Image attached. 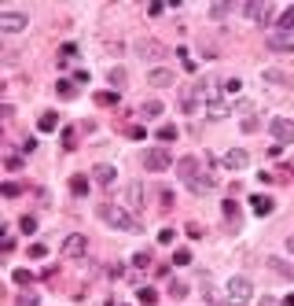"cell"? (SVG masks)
<instances>
[{
	"label": "cell",
	"mask_w": 294,
	"mask_h": 306,
	"mask_svg": "<svg viewBox=\"0 0 294 306\" xmlns=\"http://www.w3.org/2000/svg\"><path fill=\"white\" fill-rule=\"evenodd\" d=\"M99 218L107 221L110 229H121V233H140V218H132V210H125V207L103 203V207H99Z\"/></svg>",
	"instance_id": "1"
},
{
	"label": "cell",
	"mask_w": 294,
	"mask_h": 306,
	"mask_svg": "<svg viewBox=\"0 0 294 306\" xmlns=\"http://www.w3.org/2000/svg\"><path fill=\"white\" fill-rule=\"evenodd\" d=\"M144 166H147L151 173L169 170V166H173V155H169V148H151V152L144 155Z\"/></svg>",
	"instance_id": "2"
},
{
	"label": "cell",
	"mask_w": 294,
	"mask_h": 306,
	"mask_svg": "<svg viewBox=\"0 0 294 306\" xmlns=\"http://www.w3.org/2000/svg\"><path fill=\"white\" fill-rule=\"evenodd\" d=\"M228 299L232 303H250L254 299V284L246 281V277H232L228 281Z\"/></svg>",
	"instance_id": "3"
},
{
	"label": "cell",
	"mask_w": 294,
	"mask_h": 306,
	"mask_svg": "<svg viewBox=\"0 0 294 306\" xmlns=\"http://www.w3.org/2000/svg\"><path fill=\"white\" fill-rule=\"evenodd\" d=\"M269 133L276 137L280 148H283V144H294V122H291V118H272V122H269Z\"/></svg>",
	"instance_id": "4"
},
{
	"label": "cell",
	"mask_w": 294,
	"mask_h": 306,
	"mask_svg": "<svg viewBox=\"0 0 294 306\" xmlns=\"http://www.w3.org/2000/svg\"><path fill=\"white\" fill-rule=\"evenodd\" d=\"M265 44H269L272 52H294V30H272Z\"/></svg>",
	"instance_id": "5"
},
{
	"label": "cell",
	"mask_w": 294,
	"mask_h": 306,
	"mask_svg": "<svg viewBox=\"0 0 294 306\" xmlns=\"http://www.w3.org/2000/svg\"><path fill=\"white\" fill-rule=\"evenodd\" d=\"M26 26H30V18L22 11H0V30L4 33H18V30H26Z\"/></svg>",
	"instance_id": "6"
},
{
	"label": "cell",
	"mask_w": 294,
	"mask_h": 306,
	"mask_svg": "<svg viewBox=\"0 0 294 306\" xmlns=\"http://www.w3.org/2000/svg\"><path fill=\"white\" fill-rule=\"evenodd\" d=\"M85 251H89V236H81V233H70L63 240V255L66 258H81Z\"/></svg>",
	"instance_id": "7"
},
{
	"label": "cell",
	"mask_w": 294,
	"mask_h": 306,
	"mask_svg": "<svg viewBox=\"0 0 294 306\" xmlns=\"http://www.w3.org/2000/svg\"><path fill=\"white\" fill-rule=\"evenodd\" d=\"M243 11H246V18H254V22H269V18H272V4H269V0H250Z\"/></svg>",
	"instance_id": "8"
},
{
	"label": "cell",
	"mask_w": 294,
	"mask_h": 306,
	"mask_svg": "<svg viewBox=\"0 0 294 306\" xmlns=\"http://www.w3.org/2000/svg\"><path fill=\"white\" fill-rule=\"evenodd\" d=\"M265 266H269L276 277H283V281H294V262H287V258H280V255H269L265 258Z\"/></svg>",
	"instance_id": "9"
},
{
	"label": "cell",
	"mask_w": 294,
	"mask_h": 306,
	"mask_svg": "<svg viewBox=\"0 0 294 306\" xmlns=\"http://www.w3.org/2000/svg\"><path fill=\"white\" fill-rule=\"evenodd\" d=\"M177 173H180L188 184H192V181L198 177V159H195V155H184V159H177Z\"/></svg>",
	"instance_id": "10"
},
{
	"label": "cell",
	"mask_w": 294,
	"mask_h": 306,
	"mask_svg": "<svg viewBox=\"0 0 294 306\" xmlns=\"http://www.w3.org/2000/svg\"><path fill=\"white\" fill-rule=\"evenodd\" d=\"M147 81L155 89H166V85H173V81H177V74L166 70V67H155V70H147Z\"/></svg>",
	"instance_id": "11"
},
{
	"label": "cell",
	"mask_w": 294,
	"mask_h": 306,
	"mask_svg": "<svg viewBox=\"0 0 294 306\" xmlns=\"http://www.w3.org/2000/svg\"><path fill=\"white\" fill-rule=\"evenodd\" d=\"M224 166H228V170H243L246 162H250V155L243 152V148H232V152H224V159H221Z\"/></svg>",
	"instance_id": "12"
},
{
	"label": "cell",
	"mask_w": 294,
	"mask_h": 306,
	"mask_svg": "<svg viewBox=\"0 0 294 306\" xmlns=\"http://www.w3.org/2000/svg\"><path fill=\"white\" fill-rule=\"evenodd\" d=\"M136 55H144V59H162L166 48L158 41H136Z\"/></svg>",
	"instance_id": "13"
},
{
	"label": "cell",
	"mask_w": 294,
	"mask_h": 306,
	"mask_svg": "<svg viewBox=\"0 0 294 306\" xmlns=\"http://www.w3.org/2000/svg\"><path fill=\"white\" fill-rule=\"evenodd\" d=\"M125 203H129L132 214H140V210H144V188H140V184H129V188H125Z\"/></svg>",
	"instance_id": "14"
},
{
	"label": "cell",
	"mask_w": 294,
	"mask_h": 306,
	"mask_svg": "<svg viewBox=\"0 0 294 306\" xmlns=\"http://www.w3.org/2000/svg\"><path fill=\"white\" fill-rule=\"evenodd\" d=\"M92 177H96V184H114V177H118V170L110 162H99L96 170H92Z\"/></svg>",
	"instance_id": "15"
},
{
	"label": "cell",
	"mask_w": 294,
	"mask_h": 306,
	"mask_svg": "<svg viewBox=\"0 0 294 306\" xmlns=\"http://www.w3.org/2000/svg\"><path fill=\"white\" fill-rule=\"evenodd\" d=\"M250 207H254V214H261V218H269L272 210H276V203H272L269 196H250Z\"/></svg>",
	"instance_id": "16"
},
{
	"label": "cell",
	"mask_w": 294,
	"mask_h": 306,
	"mask_svg": "<svg viewBox=\"0 0 294 306\" xmlns=\"http://www.w3.org/2000/svg\"><path fill=\"white\" fill-rule=\"evenodd\" d=\"M232 115V107H228V100H217V104L206 107V118H213V122H221V118H228Z\"/></svg>",
	"instance_id": "17"
},
{
	"label": "cell",
	"mask_w": 294,
	"mask_h": 306,
	"mask_svg": "<svg viewBox=\"0 0 294 306\" xmlns=\"http://www.w3.org/2000/svg\"><path fill=\"white\" fill-rule=\"evenodd\" d=\"M261 81H265V85H291V74H283V70H261Z\"/></svg>",
	"instance_id": "18"
},
{
	"label": "cell",
	"mask_w": 294,
	"mask_h": 306,
	"mask_svg": "<svg viewBox=\"0 0 294 306\" xmlns=\"http://www.w3.org/2000/svg\"><path fill=\"white\" fill-rule=\"evenodd\" d=\"M188 188H192L195 196H202V192H210V188H213V177H210V173H198V177L188 184Z\"/></svg>",
	"instance_id": "19"
},
{
	"label": "cell",
	"mask_w": 294,
	"mask_h": 306,
	"mask_svg": "<svg viewBox=\"0 0 294 306\" xmlns=\"http://www.w3.org/2000/svg\"><path fill=\"white\" fill-rule=\"evenodd\" d=\"M52 129H59V115H55V111H44L41 115V133H52Z\"/></svg>",
	"instance_id": "20"
},
{
	"label": "cell",
	"mask_w": 294,
	"mask_h": 306,
	"mask_svg": "<svg viewBox=\"0 0 294 306\" xmlns=\"http://www.w3.org/2000/svg\"><path fill=\"white\" fill-rule=\"evenodd\" d=\"M276 30H294V7H283V11H280Z\"/></svg>",
	"instance_id": "21"
},
{
	"label": "cell",
	"mask_w": 294,
	"mask_h": 306,
	"mask_svg": "<svg viewBox=\"0 0 294 306\" xmlns=\"http://www.w3.org/2000/svg\"><path fill=\"white\" fill-rule=\"evenodd\" d=\"M140 115H144V118H158V115H162V104H158V100H144Z\"/></svg>",
	"instance_id": "22"
},
{
	"label": "cell",
	"mask_w": 294,
	"mask_h": 306,
	"mask_svg": "<svg viewBox=\"0 0 294 306\" xmlns=\"http://www.w3.org/2000/svg\"><path fill=\"white\" fill-rule=\"evenodd\" d=\"M136 299H140V306H155V303H158V295H155V288H140V292H136Z\"/></svg>",
	"instance_id": "23"
},
{
	"label": "cell",
	"mask_w": 294,
	"mask_h": 306,
	"mask_svg": "<svg viewBox=\"0 0 294 306\" xmlns=\"http://www.w3.org/2000/svg\"><path fill=\"white\" fill-rule=\"evenodd\" d=\"M202 299H206V306H224V303H221V295H217L210 284H202Z\"/></svg>",
	"instance_id": "24"
},
{
	"label": "cell",
	"mask_w": 294,
	"mask_h": 306,
	"mask_svg": "<svg viewBox=\"0 0 294 306\" xmlns=\"http://www.w3.org/2000/svg\"><path fill=\"white\" fill-rule=\"evenodd\" d=\"M70 192H74V196H85V192H89V181H85L81 173H78V177L70 181Z\"/></svg>",
	"instance_id": "25"
},
{
	"label": "cell",
	"mask_w": 294,
	"mask_h": 306,
	"mask_svg": "<svg viewBox=\"0 0 294 306\" xmlns=\"http://www.w3.org/2000/svg\"><path fill=\"white\" fill-rule=\"evenodd\" d=\"M232 7H235L232 0H224V4H213V7H210V15H213V18H224V15L232 11Z\"/></svg>",
	"instance_id": "26"
},
{
	"label": "cell",
	"mask_w": 294,
	"mask_h": 306,
	"mask_svg": "<svg viewBox=\"0 0 294 306\" xmlns=\"http://www.w3.org/2000/svg\"><path fill=\"white\" fill-rule=\"evenodd\" d=\"M169 295H173V299H184V295H188V284H184V281H173V284H169Z\"/></svg>",
	"instance_id": "27"
},
{
	"label": "cell",
	"mask_w": 294,
	"mask_h": 306,
	"mask_svg": "<svg viewBox=\"0 0 294 306\" xmlns=\"http://www.w3.org/2000/svg\"><path fill=\"white\" fill-rule=\"evenodd\" d=\"M37 303H41V299H37L33 292H22V295L15 299V306H37Z\"/></svg>",
	"instance_id": "28"
},
{
	"label": "cell",
	"mask_w": 294,
	"mask_h": 306,
	"mask_svg": "<svg viewBox=\"0 0 294 306\" xmlns=\"http://www.w3.org/2000/svg\"><path fill=\"white\" fill-rule=\"evenodd\" d=\"M158 141H162V144L177 141V129H173V126H162V129H158Z\"/></svg>",
	"instance_id": "29"
},
{
	"label": "cell",
	"mask_w": 294,
	"mask_h": 306,
	"mask_svg": "<svg viewBox=\"0 0 294 306\" xmlns=\"http://www.w3.org/2000/svg\"><path fill=\"white\" fill-rule=\"evenodd\" d=\"M110 85H114V89H121V85H125V70H121V67H114V70H110Z\"/></svg>",
	"instance_id": "30"
},
{
	"label": "cell",
	"mask_w": 294,
	"mask_h": 306,
	"mask_svg": "<svg viewBox=\"0 0 294 306\" xmlns=\"http://www.w3.org/2000/svg\"><path fill=\"white\" fill-rule=\"evenodd\" d=\"M239 89H243V81H239V78H228V81H224V96H235Z\"/></svg>",
	"instance_id": "31"
},
{
	"label": "cell",
	"mask_w": 294,
	"mask_h": 306,
	"mask_svg": "<svg viewBox=\"0 0 294 306\" xmlns=\"http://www.w3.org/2000/svg\"><path fill=\"white\" fill-rule=\"evenodd\" d=\"M243 133H258V118H254V111L243 118Z\"/></svg>",
	"instance_id": "32"
},
{
	"label": "cell",
	"mask_w": 294,
	"mask_h": 306,
	"mask_svg": "<svg viewBox=\"0 0 294 306\" xmlns=\"http://www.w3.org/2000/svg\"><path fill=\"white\" fill-rule=\"evenodd\" d=\"M18 229H22V233H37V218H30V214H26L22 221H18Z\"/></svg>",
	"instance_id": "33"
},
{
	"label": "cell",
	"mask_w": 294,
	"mask_h": 306,
	"mask_svg": "<svg viewBox=\"0 0 294 306\" xmlns=\"http://www.w3.org/2000/svg\"><path fill=\"white\" fill-rule=\"evenodd\" d=\"M132 266H140V270H147V266H151V255H147V251H140L136 258H132Z\"/></svg>",
	"instance_id": "34"
},
{
	"label": "cell",
	"mask_w": 294,
	"mask_h": 306,
	"mask_svg": "<svg viewBox=\"0 0 294 306\" xmlns=\"http://www.w3.org/2000/svg\"><path fill=\"white\" fill-rule=\"evenodd\" d=\"M173 262H177V266H188V262H192V251H177Z\"/></svg>",
	"instance_id": "35"
},
{
	"label": "cell",
	"mask_w": 294,
	"mask_h": 306,
	"mask_svg": "<svg viewBox=\"0 0 294 306\" xmlns=\"http://www.w3.org/2000/svg\"><path fill=\"white\" fill-rule=\"evenodd\" d=\"M30 277H33L30 270H15V284H30Z\"/></svg>",
	"instance_id": "36"
},
{
	"label": "cell",
	"mask_w": 294,
	"mask_h": 306,
	"mask_svg": "<svg viewBox=\"0 0 294 306\" xmlns=\"http://www.w3.org/2000/svg\"><path fill=\"white\" fill-rule=\"evenodd\" d=\"M44 255H48V247H44V244H33L30 247V258H44Z\"/></svg>",
	"instance_id": "37"
},
{
	"label": "cell",
	"mask_w": 294,
	"mask_h": 306,
	"mask_svg": "<svg viewBox=\"0 0 294 306\" xmlns=\"http://www.w3.org/2000/svg\"><path fill=\"white\" fill-rule=\"evenodd\" d=\"M224 214H228V218H235V214H239V207H235V199H224Z\"/></svg>",
	"instance_id": "38"
},
{
	"label": "cell",
	"mask_w": 294,
	"mask_h": 306,
	"mask_svg": "<svg viewBox=\"0 0 294 306\" xmlns=\"http://www.w3.org/2000/svg\"><path fill=\"white\" fill-rule=\"evenodd\" d=\"M173 236H177L173 229H162V233H158V240H162V244H173Z\"/></svg>",
	"instance_id": "39"
},
{
	"label": "cell",
	"mask_w": 294,
	"mask_h": 306,
	"mask_svg": "<svg viewBox=\"0 0 294 306\" xmlns=\"http://www.w3.org/2000/svg\"><path fill=\"white\" fill-rule=\"evenodd\" d=\"M261 306H280V303L272 299V295H265V299H261Z\"/></svg>",
	"instance_id": "40"
},
{
	"label": "cell",
	"mask_w": 294,
	"mask_h": 306,
	"mask_svg": "<svg viewBox=\"0 0 294 306\" xmlns=\"http://www.w3.org/2000/svg\"><path fill=\"white\" fill-rule=\"evenodd\" d=\"M283 306H294V295H287V299H283Z\"/></svg>",
	"instance_id": "41"
},
{
	"label": "cell",
	"mask_w": 294,
	"mask_h": 306,
	"mask_svg": "<svg viewBox=\"0 0 294 306\" xmlns=\"http://www.w3.org/2000/svg\"><path fill=\"white\" fill-rule=\"evenodd\" d=\"M287 251H291V255H294V236H291V240H287Z\"/></svg>",
	"instance_id": "42"
}]
</instances>
